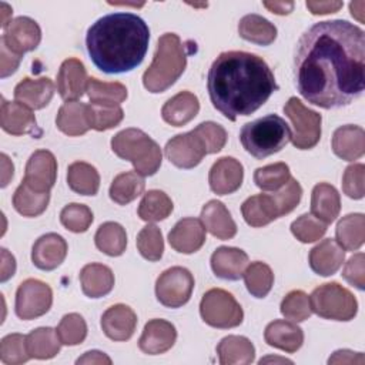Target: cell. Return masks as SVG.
Returning <instances> with one entry per match:
<instances>
[{
    "label": "cell",
    "mask_w": 365,
    "mask_h": 365,
    "mask_svg": "<svg viewBox=\"0 0 365 365\" xmlns=\"http://www.w3.org/2000/svg\"><path fill=\"white\" fill-rule=\"evenodd\" d=\"M365 33L346 20L312 24L298 40L294 81L299 94L321 108H339L365 87Z\"/></svg>",
    "instance_id": "obj_1"
},
{
    "label": "cell",
    "mask_w": 365,
    "mask_h": 365,
    "mask_svg": "<svg viewBox=\"0 0 365 365\" xmlns=\"http://www.w3.org/2000/svg\"><path fill=\"white\" fill-rule=\"evenodd\" d=\"M207 88L214 108L235 121L265 104L278 84L262 57L247 51H224L208 70Z\"/></svg>",
    "instance_id": "obj_2"
},
{
    "label": "cell",
    "mask_w": 365,
    "mask_h": 365,
    "mask_svg": "<svg viewBox=\"0 0 365 365\" xmlns=\"http://www.w3.org/2000/svg\"><path fill=\"white\" fill-rule=\"evenodd\" d=\"M150 41L147 23L134 13H110L90 26L86 34L87 53L106 74L134 70L145 57Z\"/></svg>",
    "instance_id": "obj_3"
},
{
    "label": "cell",
    "mask_w": 365,
    "mask_h": 365,
    "mask_svg": "<svg viewBox=\"0 0 365 365\" xmlns=\"http://www.w3.org/2000/svg\"><path fill=\"white\" fill-rule=\"evenodd\" d=\"M187 51L175 33H164L157 43L154 58L143 74V84L150 93H163L184 73Z\"/></svg>",
    "instance_id": "obj_4"
},
{
    "label": "cell",
    "mask_w": 365,
    "mask_h": 365,
    "mask_svg": "<svg viewBox=\"0 0 365 365\" xmlns=\"http://www.w3.org/2000/svg\"><path fill=\"white\" fill-rule=\"evenodd\" d=\"M289 140V125L277 114H268L247 123L240 131L242 147L257 160H262L281 151Z\"/></svg>",
    "instance_id": "obj_5"
},
{
    "label": "cell",
    "mask_w": 365,
    "mask_h": 365,
    "mask_svg": "<svg viewBox=\"0 0 365 365\" xmlns=\"http://www.w3.org/2000/svg\"><path fill=\"white\" fill-rule=\"evenodd\" d=\"M111 150L115 155L133 164L140 175H154L163 161L160 145L143 130L125 128L111 138Z\"/></svg>",
    "instance_id": "obj_6"
},
{
    "label": "cell",
    "mask_w": 365,
    "mask_h": 365,
    "mask_svg": "<svg viewBox=\"0 0 365 365\" xmlns=\"http://www.w3.org/2000/svg\"><path fill=\"white\" fill-rule=\"evenodd\" d=\"M309 302L312 312L325 319L351 321L358 312L356 298L338 282L317 287L309 295Z\"/></svg>",
    "instance_id": "obj_7"
},
{
    "label": "cell",
    "mask_w": 365,
    "mask_h": 365,
    "mask_svg": "<svg viewBox=\"0 0 365 365\" xmlns=\"http://www.w3.org/2000/svg\"><path fill=\"white\" fill-rule=\"evenodd\" d=\"M200 314L205 324L220 329L238 327L244 319V312L237 299L225 289H208L200 302Z\"/></svg>",
    "instance_id": "obj_8"
},
{
    "label": "cell",
    "mask_w": 365,
    "mask_h": 365,
    "mask_svg": "<svg viewBox=\"0 0 365 365\" xmlns=\"http://www.w3.org/2000/svg\"><path fill=\"white\" fill-rule=\"evenodd\" d=\"M284 113L294 128V133H291L294 147L299 150H309L315 147L321 138V114L305 107L297 97H291L285 103Z\"/></svg>",
    "instance_id": "obj_9"
},
{
    "label": "cell",
    "mask_w": 365,
    "mask_h": 365,
    "mask_svg": "<svg viewBox=\"0 0 365 365\" xmlns=\"http://www.w3.org/2000/svg\"><path fill=\"white\" fill-rule=\"evenodd\" d=\"M194 289V277L184 267L165 269L155 282V297L168 308H180L188 302Z\"/></svg>",
    "instance_id": "obj_10"
},
{
    "label": "cell",
    "mask_w": 365,
    "mask_h": 365,
    "mask_svg": "<svg viewBox=\"0 0 365 365\" xmlns=\"http://www.w3.org/2000/svg\"><path fill=\"white\" fill-rule=\"evenodd\" d=\"M53 304L51 288L34 278L23 281L16 292V315L20 319L29 321L48 312Z\"/></svg>",
    "instance_id": "obj_11"
},
{
    "label": "cell",
    "mask_w": 365,
    "mask_h": 365,
    "mask_svg": "<svg viewBox=\"0 0 365 365\" xmlns=\"http://www.w3.org/2000/svg\"><path fill=\"white\" fill-rule=\"evenodd\" d=\"M164 153L171 164L185 170L197 167L208 154L202 138L194 130L173 137L165 144Z\"/></svg>",
    "instance_id": "obj_12"
},
{
    "label": "cell",
    "mask_w": 365,
    "mask_h": 365,
    "mask_svg": "<svg viewBox=\"0 0 365 365\" xmlns=\"http://www.w3.org/2000/svg\"><path fill=\"white\" fill-rule=\"evenodd\" d=\"M40 40V26L27 16H19L4 27L0 43H3L13 53L23 56L24 53L37 48Z\"/></svg>",
    "instance_id": "obj_13"
},
{
    "label": "cell",
    "mask_w": 365,
    "mask_h": 365,
    "mask_svg": "<svg viewBox=\"0 0 365 365\" xmlns=\"http://www.w3.org/2000/svg\"><path fill=\"white\" fill-rule=\"evenodd\" d=\"M57 178V161L53 153L47 150L34 151L24 170L23 182H26L33 191L50 192Z\"/></svg>",
    "instance_id": "obj_14"
},
{
    "label": "cell",
    "mask_w": 365,
    "mask_h": 365,
    "mask_svg": "<svg viewBox=\"0 0 365 365\" xmlns=\"http://www.w3.org/2000/svg\"><path fill=\"white\" fill-rule=\"evenodd\" d=\"M0 124L1 128L11 135H41V130L37 127V120L31 108L19 101H7L4 97H1Z\"/></svg>",
    "instance_id": "obj_15"
},
{
    "label": "cell",
    "mask_w": 365,
    "mask_h": 365,
    "mask_svg": "<svg viewBox=\"0 0 365 365\" xmlns=\"http://www.w3.org/2000/svg\"><path fill=\"white\" fill-rule=\"evenodd\" d=\"M244 178L242 164L234 157L218 158L208 174V182L212 192L217 195H227L235 192Z\"/></svg>",
    "instance_id": "obj_16"
},
{
    "label": "cell",
    "mask_w": 365,
    "mask_h": 365,
    "mask_svg": "<svg viewBox=\"0 0 365 365\" xmlns=\"http://www.w3.org/2000/svg\"><path fill=\"white\" fill-rule=\"evenodd\" d=\"M175 327L165 319H151L144 325L143 334L138 339V348L148 355H160L171 349L175 344Z\"/></svg>",
    "instance_id": "obj_17"
},
{
    "label": "cell",
    "mask_w": 365,
    "mask_h": 365,
    "mask_svg": "<svg viewBox=\"0 0 365 365\" xmlns=\"http://www.w3.org/2000/svg\"><path fill=\"white\" fill-rule=\"evenodd\" d=\"M66 255L67 242L61 235L56 232H47L41 235L31 248V261L38 269L43 271H51L60 267Z\"/></svg>",
    "instance_id": "obj_18"
},
{
    "label": "cell",
    "mask_w": 365,
    "mask_h": 365,
    "mask_svg": "<svg viewBox=\"0 0 365 365\" xmlns=\"http://www.w3.org/2000/svg\"><path fill=\"white\" fill-rule=\"evenodd\" d=\"M87 71L78 58H67L57 73V91L64 101L80 98L87 88Z\"/></svg>",
    "instance_id": "obj_19"
},
{
    "label": "cell",
    "mask_w": 365,
    "mask_h": 365,
    "mask_svg": "<svg viewBox=\"0 0 365 365\" xmlns=\"http://www.w3.org/2000/svg\"><path fill=\"white\" fill-rule=\"evenodd\" d=\"M56 125L61 133L70 137L86 134L93 128L90 104L77 100L66 101L57 111Z\"/></svg>",
    "instance_id": "obj_20"
},
{
    "label": "cell",
    "mask_w": 365,
    "mask_h": 365,
    "mask_svg": "<svg viewBox=\"0 0 365 365\" xmlns=\"http://www.w3.org/2000/svg\"><path fill=\"white\" fill-rule=\"evenodd\" d=\"M205 231L201 220L187 217L173 227L168 234V242L177 252L192 254L204 245Z\"/></svg>",
    "instance_id": "obj_21"
},
{
    "label": "cell",
    "mask_w": 365,
    "mask_h": 365,
    "mask_svg": "<svg viewBox=\"0 0 365 365\" xmlns=\"http://www.w3.org/2000/svg\"><path fill=\"white\" fill-rule=\"evenodd\" d=\"M137 327L135 312L124 304H115L103 314L101 329L113 341H127Z\"/></svg>",
    "instance_id": "obj_22"
},
{
    "label": "cell",
    "mask_w": 365,
    "mask_h": 365,
    "mask_svg": "<svg viewBox=\"0 0 365 365\" xmlns=\"http://www.w3.org/2000/svg\"><path fill=\"white\" fill-rule=\"evenodd\" d=\"M345 259V250L338 244V241L332 238L322 240L309 251V267L311 269L321 275L329 277L334 275Z\"/></svg>",
    "instance_id": "obj_23"
},
{
    "label": "cell",
    "mask_w": 365,
    "mask_h": 365,
    "mask_svg": "<svg viewBox=\"0 0 365 365\" xmlns=\"http://www.w3.org/2000/svg\"><path fill=\"white\" fill-rule=\"evenodd\" d=\"M247 265V252L235 247H218L211 255V268L221 279L238 281L242 277Z\"/></svg>",
    "instance_id": "obj_24"
},
{
    "label": "cell",
    "mask_w": 365,
    "mask_h": 365,
    "mask_svg": "<svg viewBox=\"0 0 365 365\" xmlns=\"http://www.w3.org/2000/svg\"><path fill=\"white\" fill-rule=\"evenodd\" d=\"M54 96V84L48 77L23 78L14 87L16 101L27 106L31 110L44 108Z\"/></svg>",
    "instance_id": "obj_25"
},
{
    "label": "cell",
    "mask_w": 365,
    "mask_h": 365,
    "mask_svg": "<svg viewBox=\"0 0 365 365\" xmlns=\"http://www.w3.org/2000/svg\"><path fill=\"white\" fill-rule=\"evenodd\" d=\"M201 222L205 230L218 240H231L237 234V225L227 207L217 200L208 201L201 210Z\"/></svg>",
    "instance_id": "obj_26"
},
{
    "label": "cell",
    "mask_w": 365,
    "mask_h": 365,
    "mask_svg": "<svg viewBox=\"0 0 365 365\" xmlns=\"http://www.w3.org/2000/svg\"><path fill=\"white\" fill-rule=\"evenodd\" d=\"M264 338L269 346L292 354L302 346L304 332L292 321L275 319L267 325L264 331Z\"/></svg>",
    "instance_id": "obj_27"
},
{
    "label": "cell",
    "mask_w": 365,
    "mask_h": 365,
    "mask_svg": "<svg viewBox=\"0 0 365 365\" xmlns=\"http://www.w3.org/2000/svg\"><path fill=\"white\" fill-rule=\"evenodd\" d=\"M332 150L335 155L345 161L361 158L365 153L364 128L354 124L338 127L332 135Z\"/></svg>",
    "instance_id": "obj_28"
},
{
    "label": "cell",
    "mask_w": 365,
    "mask_h": 365,
    "mask_svg": "<svg viewBox=\"0 0 365 365\" xmlns=\"http://www.w3.org/2000/svg\"><path fill=\"white\" fill-rule=\"evenodd\" d=\"M200 111V101L190 91H180L173 96L161 108V117L174 127H182L190 123Z\"/></svg>",
    "instance_id": "obj_29"
},
{
    "label": "cell",
    "mask_w": 365,
    "mask_h": 365,
    "mask_svg": "<svg viewBox=\"0 0 365 365\" xmlns=\"http://www.w3.org/2000/svg\"><path fill=\"white\" fill-rule=\"evenodd\" d=\"M339 211L341 197L338 190L328 182L317 184L311 195V214L328 225L335 221Z\"/></svg>",
    "instance_id": "obj_30"
},
{
    "label": "cell",
    "mask_w": 365,
    "mask_h": 365,
    "mask_svg": "<svg viewBox=\"0 0 365 365\" xmlns=\"http://www.w3.org/2000/svg\"><path fill=\"white\" fill-rule=\"evenodd\" d=\"M80 282L84 295L88 298H101L111 292L114 287V274L107 265L91 262L81 268Z\"/></svg>",
    "instance_id": "obj_31"
},
{
    "label": "cell",
    "mask_w": 365,
    "mask_h": 365,
    "mask_svg": "<svg viewBox=\"0 0 365 365\" xmlns=\"http://www.w3.org/2000/svg\"><path fill=\"white\" fill-rule=\"evenodd\" d=\"M241 212L251 227H264L281 217L272 194H257L247 198L241 205Z\"/></svg>",
    "instance_id": "obj_32"
},
{
    "label": "cell",
    "mask_w": 365,
    "mask_h": 365,
    "mask_svg": "<svg viewBox=\"0 0 365 365\" xmlns=\"http://www.w3.org/2000/svg\"><path fill=\"white\" fill-rule=\"evenodd\" d=\"M221 365H247L254 361L255 348L252 342L241 335H228L217 345Z\"/></svg>",
    "instance_id": "obj_33"
},
{
    "label": "cell",
    "mask_w": 365,
    "mask_h": 365,
    "mask_svg": "<svg viewBox=\"0 0 365 365\" xmlns=\"http://www.w3.org/2000/svg\"><path fill=\"white\" fill-rule=\"evenodd\" d=\"M238 34L258 46H269L277 38V27L259 14H247L238 23Z\"/></svg>",
    "instance_id": "obj_34"
},
{
    "label": "cell",
    "mask_w": 365,
    "mask_h": 365,
    "mask_svg": "<svg viewBox=\"0 0 365 365\" xmlns=\"http://www.w3.org/2000/svg\"><path fill=\"white\" fill-rule=\"evenodd\" d=\"M26 346L30 358L50 359L60 352L61 341L56 329L50 327H41L26 335Z\"/></svg>",
    "instance_id": "obj_35"
},
{
    "label": "cell",
    "mask_w": 365,
    "mask_h": 365,
    "mask_svg": "<svg viewBox=\"0 0 365 365\" xmlns=\"http://www.w3.org/2000/svg\"><path fill=\"white\" fill-rule=\"evenodd\" d=\"M67 184L80 195H96L100 188V174L91 164L74 161L67 168Z\"/></svg>",
    "instance_id": "obj_36"
},
{
    "label": "cell",
    "mask_w": 365,
    "mask_h": 365,
    "mask_svg": "<svg viewBox=\"0 0 365 365\" xmlns=\"http://www.w3.org/2000/svg\"><path fill=\"white\" fill-rule=\"evenodd\" d=\"M338 244L346 251H356L365 240V217L361 212L342 217L335 230Z\"/></svg>",
    "instance_id": "obj_37"
},
{
    "label": "cell",
    "mask_w": 365,
    "mask_h": 365,
    "mask_svg": "<svg viewBox=\"0 0 365 365\" xmlns=\"http://www.w3.org/2000/svg\"><path fill=\"white\" fill-rule=\"evenodd\" d=\"M145 187L143 175L137 171H125L114 177L110 185V198L118 205H125L143 194Z\"/></svg>",
    "instance_id": "obj_38"
},
{
    "label": "cell",
    "mask_w": 365,
    "mask_h": 365,
    "mask_svg": "<svg viewBox=\"0 0 365 365\" xmlns=\"http://www.w3.org/2000/svg\"><path fill=\"white\" fill-rule=\"evenodd\" d=\"M94 242L101 252L110 257H118L125 251L127 234L118 222L107 221L98 227L94 235Z\"/></svg>",
    "instance_id": "obj_39"
},
{
    "label": "cell",
    "mask_w": 365,
    "mask_h": 365,
    "mask_svg": "<svg viewBox=\"0 0 365 365\" xmlns=\"http://www.w3.org/2000/svg\"><path fill=\"white\" fill-rule=\"evenodd\" d=\"M171 198L160 190H150L144 194L138 205V217L147 222H155L165 220L173 212Z\"/></svg>",
    "instance_id": "obj_40"
},
{
    "label": "cell",
    "mask_w": 365,
    "mask_h": 365,
    "mask_svg": "<svg viewBox=\"0 0 365 365\" xmlns=\"http://www.w3.org/2000/svg\"><path fill=\"white\" fill-rule=\"evenodd\" d=\"M50 192L33 191L26 182L17 187L13 195L14 210L24 217H37L43 214L48 205Z\"/></svg>",
    "instance_id": "obj_41"
},
{
    "label": "cell",
    "mask_w": 365,
    "mask_h": 365,
    "mask_svg": "<svg viewBox=\"0 0 365 365\" xmlns=\"http://www.w3.org/2000/svg\"><path fill=\"white\" fill-rule=\"evenodd\" d=\"M87 96L93 104L120 106L127 98V88L121 83H106L90 77L87 81Z\"/></svg>",
    "instance_id": "obj_42"
},
{
    "label": "cell",
    "mask_w": 365,
    "mask_h": 365,
    "mask_svg": "<svg viewBox=\"0 0 365 365\" xmlns=\"http://www.w3.org/2000/svg\"><path fill=\"white\" fill-rule=\"evenodd\" d=\"M242 277L248 292L255 298L267 297L274 284L272 269L268 264L261 261H255L247 265Z\"/></svg>",
    "instance_id": "obj_43"
},
{
    "label": "cell",
    "mask_w": 365,
    "mask_h": 365,
    "mask_svg": "<svg viewBox=\"0 0 365 365\" xmlns=\"http://www.w3.org/2000/svg\"><path fill=\"white\" fill-rule=\"evenodd\" d=\"M291 178L289 167L285 163H275L259 167L254 173V182L264 191H278Z\"/></svg>",
    "instance_id": "obj_44"
},
{
    "label": "cell",
    "mask_w": 365,
    "mask_h": 365,
    "mask_svg": "<svg viewBox=\"0 0 365 365\" xmlns=\"http://www.w3.org/2000/svg\"><path fill=\"white\" fill-rule=\"evenodd\" d=\"M279 309H281V314L288 321H292V322H302L308 319L312 314L309 297L301 289H294L288 292L284 297Z\"/></svg>",
    "instance_id": "obj_45"
},
{
    "label": "cell",
    "mask_w": 365,
    "mask_h": 365,
    "mask_svg": "<svg viewBox=\"0 0 365 365\" xmlns=\"http://www.w3.org/2000/svg\"><path fill=\"white\" fill-rule=\"evenodd\" d=\"M137 248L140 254L148 261H158L164 252V241L161 230L154 225L148 224L137 235Z\"/></svg>",
    "instance_id": "obj_46"
},
{
    "label": "cell",
    "mask_w": 365,
    "mask_h": 365,
    "mask_svg": "<svg viewBox=\"0 0 365 365\" xmlns=\"http://www.w3.org/2000/svg\"><path fill=\"white\" fill-rule=\"evenodd\" d=\"M57 335L63 345H78L87 336V324L80 314L71 312L61 318L57 327Z\"/></svg>",
    "instance_id": "obj_47"
},
{
    "label": "cell",
    "mask_w": 365,
    "mask_h": 365,
    "mask_svg": "<svg viewBox=\"0 0 365 365\" xmlns=\"http://www.w3.org/2000/svg\"><path fill=\"white\" fill-rule=\"evenodd\" d=\"M30 359L26 346V336L9 334L0 342V361L6 365H20Z\"/></svg>",
    "instance_id": "obj_48"
},
{
    "label": "cell",
    "mask_w": 365,
    "mask_h": 365,
    "mask_svg": "<svg viewBox=\"0 0 365 365\" xmlns=\"http://www.w3.org/2000/svg\"><path fill=\"white\" fill-rule=\"evenodd\" d=\"M60 221L71 232H84L93 222V212L84 204L71 202L61 210Z\"/></svg>",
    "instance_id": "obj_49"
},
{
    "label": "cell",
    "mask_w": 365,
    "mask_h": 365,
    "mask_svg": "<svg viewBox=\"0 0 365 365\" xmlns=\"http://www.w3.org/2000/svg\"><path fill=\"white\" fill-rule=\"evenodd\" d=\"M291 232L301 242L318 241L327 232V224L315 218L311 212L302 214L291 224Z\"/></svg>",
    "instance_id": "obj_50"
},
{
    "label": "cell",
    "mask_w": 365,
    "mask_h": 365,
    "mask_svg": "<svg viewBox=\"0 0 365 365\" xmlns=\"http://www.w3.org/2000/svg\"><path fill=\"white\" fill-rule=\"evenodd\" d=\"M91 107V118H93V130L106 131L117 127L124 117V111L120 106H101V104H90Z\"/></svg>",
    "instance_id": "obj_51"
},
{
    "label": "cell",
    "mask_w": 365,
    "mask_h": 365,
    "mask_svg": "<svg viewBox=\"0 0 365 365\" xmlns=\"http://www.w3.org/2000/svg\"><path fill=\"white\" fill-rule=\"evenodd\" d=\"M194 131L202 138L208 154L221 151L227 143L225 128L214 121H204V123L198 124L194 128Z\"/></svg>",
    "instance_id": "obj_52"
},
{
    "label": "cell",
    "mask_w": 365,
    "mask_h": 365,
    "mask_svg": "<svg viewBox=\"0 0 365 365\" xmlns=\"http://www.w3.org/2000/svg\"><path fill=\"white\" fill-rule=\"evenodd\" d=\"M272 197L278 207L279 215L282 217L289 214L299 204L302 197V187L297 180L289 178V181L279 191H275Z\"/></svg>",
    "instance_id": "obj_53"
},
{
    "label": "cell",
    "mask_w": 365,
    "mask_h": 365,
    "mask_svg": "<svg viewBox=\"0 0 365 365\" xmlns=\"http://www.w3.org/2000/svg\"><path fill=\"white\" fill-rule=\"evenodd\" d=\"M365 165L352 164L345 168L342 175V191L354 200H359L365 194Z\"/></svg>",
    "instance_id": "obj_54"
},
{
    "label": "cell",
    "mask_w": 365,
    "mask_h": 365,
    "mask_svg": "<svg viewBox=\"0 0 365 365\" xmlns=\"http://www.w3.org/2000/svg\"><path fill=\"white\" fill-rule=\"evenodd\" d=\"M342 278L358 289L365 288V255L364 252H358L352 255L344 267Z\"/></svg>",
    "instance_id": "obj_55"
},
{
    "label": "cell",
    "mask_w": 365,
    "mask_h": 365,
    "mask_svg": "<svg viewBox=\"0 0 365 365\" xmlns=\"http://www.w3.org/2000/svg\"><path fill=\"white\" fill-rule=\"evenodd\" d=\"M20 60H21V56L13 53L3 43H0V76H1V78L13 74L17 70Z\"/></svg>",
    "instance_id": "obj_56"
},
{
    "label": "cell",
    "mask_w": 365,
    "mask_h": 365,
    "mask_svg": "<svg viewBox=\"0 0 365 365\" xmlns=\"http://www.w3.org/2000/svg\"><path fill=\"white\" fill-rule=\"evenodd\" d=\"M364 355L361 352H352L348 349L335 351L328 359V364H362Z\"/></svg>",
    "instance_id": "obj_57"
},
{
    "label": "cell",
    "mask_w": 365,
    "mask_h": 365,
    "mask_svg": "<svg viewBox=\"0 0 365 365\" xmlns=\"http://www.w3.org/2000/svg\"><path fill=\"white\" fill-rule=\"evenodd\" d=\"M305 6L312 14H329L338 11L342 1H307Z\"/></svg>",
    "instance_id": "obj_58"
},
{
    "label": "cell",
    "mask_w": 365,
    "mask_h": 365,
    "mask_svg": "<svg viewBox=\"0 0 365 365\" xmlns=\"http://www.w3.org/2000/svg\"><path fill=\"white\" fill-rule=\"evenodd\" d=\"M16 272V259L11 254H9V251L6 248H1V275H0V281L4 282L7 281L10 277H13Z\"/></svg>",
    "instance_id": "obj_59"
},
{
    "label": "cell",
    "mask_w": 365,
    "mask_h": 365,
    "mask_svg": "<svg viewBox=\"0 0 365 365\" xmlns=\"http://www.w3.org/2000/svg\"><path fill=\"white\" fill-rule=\"evenodd\" d=\"M76 362L77 364H107V365H110L111 358L107 356L101 351H88L83 356H80Z\"/></svg>",
    "instance_id": "obj_60"
},
{
    "label": "cell",
    "mask_w": 365,
    "mask_h": 365,
    "mask_svg": "<svg viewBox=\"0 0 365 365\" xmlns=\"http://www.w3.org/2000/svg\"><path fill=\"white\" fill-rule=\"evenodd\" d=\"M264 6L269 11H272L275 14H279V16L289 14L292 11V9H294V3L292 1H288V3H285V1H264Z\"/></svg>",
    "instance_id": "obj_61"
},
{
    "label": "cell",
    "mask_w": 365,
    "mask_h": 365,
    "mask_svg": "<svg viewBox=\"0 0 365 365\" xmlns=\"http://www.w3.org/2000/svg\"><path fill=\"white\" fill-rule=\"evenodd\" d=\"M1 167H3V173H1V187H6L10 181V178H13V163L9 160V157L6 154H1Z\"/></svg>",
    "instance_id": "obj_62"
},
{
    "label": "cell",
    "mask_w": 365,
    "mask_h": 365,
    "mask_svg": "<svg viewBox=\"0 0 365 365\" xmlns=\"http://www.w3.org/2000/svg\"><path fill=\"white\" fill-rule=\"evenodd\" d=\"M364 6H365V3H364V1H361V3H359V9H356V4H355V1L349 4V10H351V14H352V16H355V17H356L359 21H364V17H362V9H364Z\"/></svg>",
    "instance_id": "obj_63"
},
{
    "label": "cell",
    "mask_w": 365,
    "mask_h": 365,
    "mask_svg": "<svg viewBox=\"0 0 365 365\" xmlns=\"http://www.w3.org/2000/svg\"><path fill=\"white\" fill-rule=\"evenodd\" d=\"M288 362V364H291L292 361H289V359H285V358H272V356H268V358H264V359H261L259 361V364H264V362Z\"/></svg>",
    "instance_id": "obj_64"
}]
</instances>
